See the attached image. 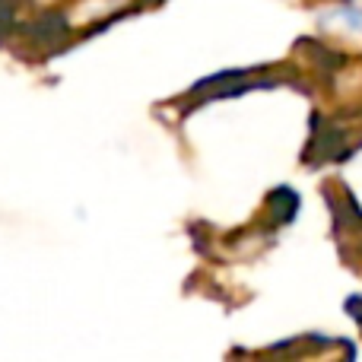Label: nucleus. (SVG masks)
<instances>
[{"label":"nucleus","instance_id":"1","mask_svg":"<svg viewBox=\"0 0 362 362\" xmlns=\"http://www.w3.org/2000/svg\"><path fill=\"white\" fill-rule=\"evenodd\" d=\"M327 23V19H337V23H344L346 29L353 32H362V10L359 6H337V10H331L327 16H321Z\"/></svg>","mask_w":362,"mask_h":362}]
</instances>
